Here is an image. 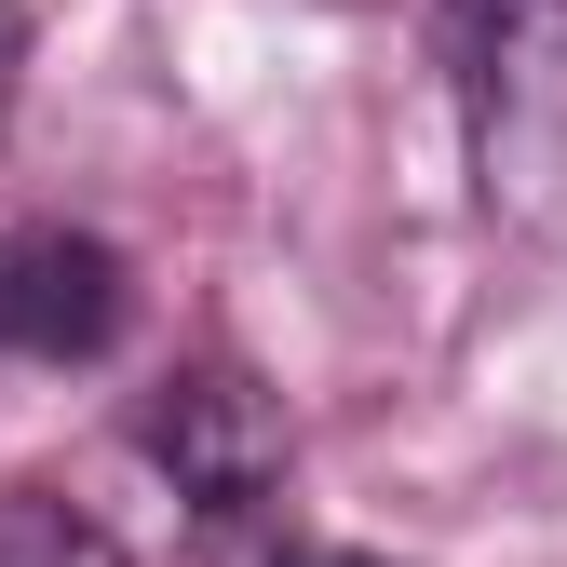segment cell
I'll list each match as a JSON object with an SVG mask.
<instances>
[{
	"mask_svg": "<svg viewBox=\"0 0 567 567\" xmlns=\"http://www.w3.org/2000/svg\"><path fill=\"white\" fill-rule=\"evenodd\" d=\"M473 189L501 230H567V0H446Z\"/></svg>",
	"mask_w": 567,
	"mask_h": 567,
	"instance_id": "6da1fadb",
	"label": "cell"
},
{
	"mask_svg": "<svg viewBox=\"0 0 567 567\" xmlns=\"http://www.w3.org/2000/svg\"><path fill=\"white\" fill-rule=\"evenodd\" d=\"M150 460L189 486L203 514H244L257 486L284 473V405H270L257 379H230V365H203V379H176V392L150 405Z\"/></svg>",
	"mask_w": 567,
	"mask_h": 567,
	"instance_id": "7a4b0ae2",
	"label": "cell"
},
{
	"mask_svg": "<svg viewBox=\"0 0 567 567\" xmlns=\"http://www.w3.org/2000/svg\"><path fill=\"white\" fill-rule=\"evenodd\" d=\"M122 338V257L95 230H28L0 257V351H41V365H95Z\"/></svg>",
	"mask_w": 567,
	"mask_h": 567,
	"instance_id": "3957f363",
	"label": "cell"
},
{
	"mask_svg": "<svg viewBox=\"0 0 567 567\" xmlns=\"http://www.w3.org/2000/svg\"><path fill=\"white\" fill-rule=\"evenodd\" d=\"M0 567H122V554L68 501H28V486H14V501H0Z\"/></svg>",
	"mask_w": 567,
	"mask_h": 567,
	"instance_id": "277c9868",
	"label": "cell"
},
{
	"mask_svg": "<svg viewBox=\"0 0 567 567\" xmlns=\"http://www.w3.org/2000/svg\"><path fill=\"white\" fill-rule=\"evenodd\" d=\"M14 54H28V41H14V14H0V122H14Z\"/></svg>",
	"mask_w": 567,
	"mask_h": 567,
	"instance_id": "5b68a950",
	"label": "cell"
}]
</instances>
